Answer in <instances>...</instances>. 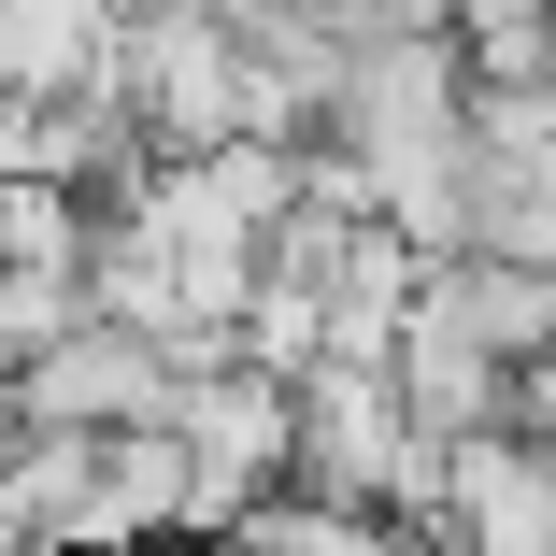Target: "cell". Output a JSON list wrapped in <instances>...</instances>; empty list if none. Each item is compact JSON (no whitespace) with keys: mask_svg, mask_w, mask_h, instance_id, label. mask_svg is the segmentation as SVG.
Here are the masks:
<instances>
[{"mask_svg":"<svg viewBox=\"0 0 556 556\" xmlns=\"http://www.w3.org/2000/svg\"><path fill=\"white\" fill-rule=\"evenodd\" d=\"M172 442H186V471H200L214 514L271 500V485H300V386L257 371V357H200L186 400H172Z\"/></svg>","mask_w":556,"mask_h":556,"instance_id":"1","label":"cell"}]
</instances>
